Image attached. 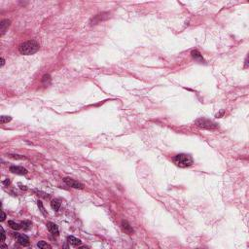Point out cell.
I'll return each mask as SVG.
<instances>
[{
    "label": "cell",
    "instance_id": "obj_1",
    "mask_svg": "<svg viewBox=\"0 0 249 249\" xmlns=\"http://www.w3.org/2000/svg\"><path fill=\"white\" fill-rule=\"evenodd\" d=\"M39 50V44L34 40H29L24 43H22L19 47V51L24 56H30L37 53Z\"/></svg>",
    "mask_w": 249,
    "mask_h": 249
},
{
    "label": "cell",
    "instance_id": "obj_2",
    "mask_svg": "<svg viewBox=\"0 0 249 249\" xmlns=\"http://www.w3.org/2000/svg\"><path fill=\"white\" fill-rule=\"evenodd\" d=\"M173 163L179 167H189L193 166L194 160L191 155L188 154H178L172 159Z\"/></svg>",
    "mask_w": 249,
    "mask_h": 249
},
{
    "label": "cell",
    "instance_id": "obj_3",
    "mask_svg": "<svg viewBox=\"0 0 249 249\" xmlns=\"http://www.w3.org/2000/svg\"><path fill=\"white\" fill-rule=\"evenodd\" d=\"M195 124L197 127L203 130H215L218 128V124L212 122L211 120L205 118H198L195 121Z\"/></svg>",
    "mask_w": 249,
    "mask_h": 249
},
{
    "label": "cell",
    "instance_id": "obj_4",
    "mask_svg": "<svg viewBox=\"0 0 249 249\" xmlns=\"http://www.w3.org/2000/svg\"><path fill=\"white\" fill-rule=\"evenodd\" d=\"M63 182L65 183L67 186L71 187V188L80 189V190L84 189V185L82 184V183L78 182V181H76V180H74V179H72V178H69V177H64Z\"/></svg>",
    "mask_w": 249,
    "mask_h": 249
},
{
    "label": "cell",
    "instance_id": "obj_5",
    "mask_svg": "<svg viewBox=\"0 0 249 249\" xmlns=\"http://www.w3.org/2000/svg\"><path fill=\"white\" fill-rule=\"evenodd\" d=\"M15 236H16L18 242H19L21 245H22V246H28L29 245V238L27 236L23 235V233H16Z\"/></svg>",
    "mask_w": 249,
    "mask_h": 249
},
{
    "label": "cell",
    "instance_id": "obj_6",
    "mask_svg": "<svg viewBox=\"0 0 249 249\" xmlns=\"http://www.w3.org/2000/svg\"><path fill=\"white\" fill-rule=\"evenodd\" d=\"M10 171L13 173H16V174H19V175H26V173L28 172L26 168L19 166H12L10 167Z\"/></svg>",
    "mask_w": 249,
    "mask_h": 249
},
{
    "label": "cell",
    "instance_id": "obj_7",
    "mask_svg": "<svg viewBox=\"0 0 249 249\" xmlns=\"http://www.w3.org/2000/svg\"><path fill=\"white\" fill-rule=\"evenodd\" d=\"M122 229H123V231H124V233H127L128 235H132L133 233V229H132V227L131 226V224L128 223V221L126 220H123L122 221Z\"/></svg>",
    "mask_w": 249,
    "mask_h": 249
},
{
    "label": "cell",
    "instance_id": "obj_8",
    "mask_svg": "<svg viewBox=\"0 0 249 249\" xmlns=\"http://www.w3.org/2000/svg\"><path fill=\"white\" fill-rule=\"evenodd\" d=\"M47 228H48L49 232L53 235V236H58V227L53 222H49L47 224Z\"/></svg>",
    "mask_w": 249,
    "mask_h": 249
},
{
    "label": "cell",
    "instance_id": "obj_9",
    "mask_svg": "<svg viewBox=\"0 0 249 249\" xmlns=\"http://www.w3.org/2000/svg\"><path fill=\"white\" fill-rule=\"evenodd\" d=\"M10 23H11V22H10L9 19H3V21H1V22H0V31H1V36L3 35L4 33L6 32L7 28L9 27Z\"/></svg>",
    "mask_w": 249,
    "mask_h": 249
},
{
    "label": "cell",
    "instance_id": "obj_10",
    "mask_svg": "<svg viewBox=\"0 0 249 249\" xmlns=\"http://www.w3.org/2000/svg\"><path fill=\"white\" fill-rule=\"evenodd\" d=\"M191 54L195 61H198V62H205V59H203V58H202V54H201L198 50H194V51H192Z\"/></svg>",
    "mask_w": 249,
    "mask_h": 249
},
{
    "label": "cell",
    "instance_id": "obj_11",
    "mask_svg": "<svg viewBox=\"0 0 249 249\" xmlns=\"http://www.w3.org/2000/svg\"><path fill=\"white\" fill-rule=\"evenodd\" d=\"M67 241L74 246H79L81 243H82V241H81L79 238H76V237H74V236H69L67 237Z\"/></svg>",
    "mask_w": 249,
    "mask_h": 249
},
{
    "label": "cell",
    "instance_id": "obj_12",
    "mask_svg": "<svg viewBox=\"0 0 249 249\" xmlns=\"http://www.w3.org/2000/svg\"><path fill=\"white\" fill-rule=\"evenodd\" d=\"M8 225L10 226V228H12L13 230H21V229H22V224H18L16 223V222H14V221H8Z\"/></svg>",
    "mask_w": 249,
    "mask_h": 249
},
{
    "label": "cell",
    "instance_id": "obj_13",
    "mask_svg": "<svg viewBox=\"0 0 249 249\" xmlns=\"http://www.w3.org/2000/svg\"><path fill=\"white\" fill-rule=\"evenodd\" d=\"M22 228L23 229V230H26V231H27V230H29L30 228H31V226H32V224H31V222L30 221H22Z\"/></svg>",
    "mask_w": 249,
    "mask_h": 249
},
{
    "label": "cell",
    "instance_id": "obj_14",
    "mask_svg": "<svg viewBox=\"0 0 249 249\" xmlns=\"http://www.w3.org/2000/svg\"><path fill=\"white\" fill-rule=\"evenodd\" d=\"M51 206H52V208L54 209V210H56V211H58V209H59V207H61V202L59 201H51Z\"/></svg>",
    "mask_w": 249,
    "mask_h": 249
},
{
    "label": "cell",
    "instance_id": "obj_15",
    "mask_svg": "<svg viewBox=\"0 0 249 249\" xmlns=\"http://www.w3.org/2000/svg\"><path fill=\"white\" fill-rule=\"evenodd\" d=\"M37 246H38L39 248L41 249H47V248H51V245H49L47 242H45V241H39L38 243H37Z\"/></svg>",
    "mask_w": 249,
    "mask_h": 249
},
{
    "label": "cell",
    "instance_id": "obj_16",
    "mask_svg": "<svg viewBox=\"0 0 249 249\" xmlns=\"http://www.w3.org/2000/svg\"><path fill=\"white\" fill-rule=\"evenodd\" d=\"M12 120V118L10 116H1L0 117V123L1 124H6L8 122H10Z\"/></svg>",
    "mask_w": 249,
    "mask_h": 249
},
{
    "label": "cell",
    "instance_id": "obj_17",
    "mask_svg": "<svg viewBox=\"0 0 249 249\" xmlns=\"http://www.w3.org/2000/svg\"><path fill=\"white\" fill-rule=\"evenodd\" d=\"M43 83L45 85H49V84L51 83V76L50 75H44V77H43Z\"/></svg>",
    "mask_w": 249,
    "mask_h": 249
},
{
    "label": "cell",
    "instance_id": "obj_18",
    "mask_svg": "<svg viewBox=\"0 0 249 249\" xmlns=\"http://www.w3.org/2000/svg\"><path fill=\"white\" fill-rule=\"evenodd\" d=\"M37 205H38V206H39V208L41 209V212L44 215H47V213H46V211H45V208H44V206H43V205H42V202L40 201H38V202H37Z\"/></svg>",
    "mask_w": 249,
    "mask_h": 249
},
{
    "label": "cell",
    "instance_id": "obj_19",
    "mask_svg": "<svg viewBox=\"0 0 249 249\" xmlns=\"http://www.w3.org/2000/svg\"><path fill=\"white\" fill-rule=\"evenodd\" d=\"M5 237H6V236H5V231H4L3 228L1 227V241H2V242L5 241Z\"/></svg>",
    "mask_w": 249,
    "mask_h": 249
},
{
    "label": "cell",
    "instance_id": "obj_20",
    "mask_svg": "<svg viewBox=\"0 0 249 249\" xmlns=\"http://www.w3.org/2000/svg\"><path fill=\"white\" fill-rule=\"evenodd\" d=\"M9 156H10V158H13V159H17V160H18V159H24L23 157H19V155H9Z\"/></svg>",
    "mask_w": 249,
    "mask_h": 249
},
{
    "label": "cell",
    "instance_id": "obj_21",
    "mask_svg": "<svg viewBox=\"0 0 249 249\" xmlns=\"http://www.w3.org/2000/svg\"><path fill=\"white\" fill-rule=\"evenodd\" d=\"M1 213H2V217H1V221L3 222V221L5 220V218H6V214L4 213V211H1Z\"/></svg>",
    "mask_w": 249,
    "mask_h": 249
},
{
    "label": "cell",
    "instance_id": "obj_22",
    "mask_svg": "<svg viewBox=\"0 0 249 249\" xmlns=\"http://www.w3.org/2000/svg\"><path fill=\"white\" fill-rule=\"evenodd\" d=\"M3 184H4V185H9V184H10V180H9V179H6L5 181H3Z\"/></svg>",
    "mask_w": 249,
    "mask_h": 249
},
{
    "label": "cell",
    "instance_id": "obj_23",
    "mask_svg": "<svg viewBox=\"0 0 249 249\" xmlns=\"http://www.w3.org/2000/svg\"><path fill=\"white\" fill-rule=\"evenodd\" d=\"M4 64H5V59L3 58H1V66H3Z\"/></svg>",
    "mask_w": 249,
    "mask_h": 249
},
{
    "label": "cell",
    "instance_id": "obj_24",
    "mask_svg": "<svg viewBox=\"0 0 249 249\" xmlns=\"http://www.w3.org/2000/svg\"><path fill=\"white\" fill-rule=\"evenodd\" d=\"M1 247H2V248H7V245H5V244H2V245H1Z\"/></svg>",
    "mask_w": 249,
    "mask_h": 249
}]
</instances>
